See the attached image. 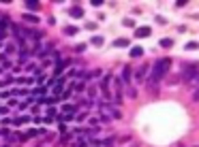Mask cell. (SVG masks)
Here are the masks:
<instances>
[{
  "label": "cell",
  "instance_id": "cell-5",
  "mask_svg": "<svg viewBox=\"0 0 199 147\" xmlns=\"http://www.w3.org/2000/svg\"><path fill=\"white\" fill-rule=\"evenodd\" d=\"M69 15H71V17H75V19H79V17H83V9L75 4V7H71V9H69Z\"/></svg>",
  "mask_w": 199,
  "mask_h": 147
},
{
  "label": "cell",
  "instance_id": "cell-20",
  "mask_svg": "<svg viewBox=\"0 0 199 147\" xmlns=\"http://www.w3.org/2000/svg\"><path fill=\"white\" fill-rule=\"evenodd\" d=\"M77 147H88V141H79V143H77Z\"/></svg>",
  "mask_w": 199,
  "mask_h": 147
},
{
  "label": "cell",
  "instance_id": "cell-12",
  "mask_svg": "<svg viewBox=\"0 0 199 147\" xmlns=\"http://www.w3.org/2000/svg\"><path fill=\"white\" fill-rule=\"evenodd\" d=\"M26 7H28V9H39V2H36V0H28V2H26Z\"/></svg>",
  "mask_w": 199,
  "mask_h": 147
},
{
  "label": "cell",
  "instance_id": "cell-13",
  "mask_svg": "<svg viewBox=\"0 0 199 147\" xmlns=\"http://www.w3.org/2000/svg\"><path fill=\"white\" fill-rule=\"evenodd\" d=\"M171 45H174L171 38H163V41H161V47H171Z\"/></svg>",
  "mask_w": 199,
  "mask_h": 147
},
{
  "label": "cell",
  "instance_id": "cell-21",
  "mask_svg": "<svg viewBox=\"0 0 199 147\" xmlns=\"http://www.w3.org/2000/svg\"><path fill=\"white\" fill-rule=\"evenodd\" d=\"M193 100H199V87H197V92L193 94Z\"/></svg>",
  "mask_w": 199,
  "mask_h": 147
},
{
  "label": "cell",
  "instance_id": "cell-22",
  "mask_svg": "<svg viewBox=\"0 0 199 147\" xmlns=\"http://www.w3.org/2000/svg\"><path fill=\"white\" fill-rule=\"evenodd\" d=\"M4 147H9V145H4Z\"/></svg>",
  "mask_w": 199,
  "mask_h": 147
},
{
  "label": "cell",
  "instance_id": "cell-7",
  "mask_svg": "<svg viewBox=\"0 0 199 147\" xmlns=\"http://www.w3.org/2000/svg\"><path fill=\"white\" fill-rule=\"evenodd\" d=\"M143 56V47H133L131 49V58H139Z\"/></svg>",
  "mask_w": 199,
  "mask_h": 147
},
{
  "label": "cell",
  "instance_id": "cell-4",
  "mask_svg": "<svg viewBox=\"0 0 199 147\" xmlns=\"http://www.w3.org/2000/svg\"><path fill=\"white\" fill-rule=\"evenodd\" d=\"M150 32H152V30H150L148 26H141V28L135 30V37L137 38H146V37H150Z\"/></svg>",
  "mask_w": 199,
  "mask_h": 147
},
{
  "label": "cell",
  "instance_id": "cell-16",
  "mask_svg": "<svg viewBox=\"0 0 199 147\" xmlns=\"http://www.w3.org/2000/svg\"><path fill=\"white\" fill-rule=\"evenodd\" d=\"M62 83H64V81H60V83H56V87H54V94H60V92H62Z\"/></svg>",
  "mask_w": 199,
  "mask_h": 147
},
{
  "label": "cell",
  "instance_id": "cell-9",
  "mask_svg": "<svg viewBox=\"0 0 199 147\" xmlns=\"http://www.w3.org/2000/svg\"><path fill=\"white\" fill-rule=\"evenodd\" d=\"M24 19H26V22H30V24H39V17H36V15H30V13H26V15H24Z\"/></svg>",
  "mask_w": 199,
  "mask_h": 147
},
{
  "label": "cell",
  "instance_id": "cell-1",
  "mask_svg": "<svg viewBox=\"0 0 199 147\" xmlns=\"http://www.w3.org/2000/svg\"><path fill=\"white\" fill-rule=\"evenodd\" d=\"M169 68H171V58H161V60L154 64L152 75H150V81L156 86V83H159V81L165 77V75L169 73Z\"/></svg>",
  "mask_w": 199,
  "mask_h": 147
},
{
  "label": "cell",
  "instance_id": "cell-15",
  "mask_svg": "<svg viewBox=\"0 0 199 147\" xmlns=\"http://www.w3.org/2000/svg\"><path fill=\"white\" fill-rule=\"evenodd\" d=\"M71 87H73L75 92H82V90H83V83H82V81H77V83H73Z\"/></svg>",
  "mask_w": 199,
  "mask_h": 147
},
{
  "label": "cell",
  "instance_id": "cell-2",
  "mask_svg": "<svg viewBox=\"0 0 199 147\" xmlns=\"http://www.w3.org/2000/svg\"><path fill=\"white\" fill-rule=\"evenodd\" d=\"M99 111H101L103 120H120V117H122V111L116 109V107H114V105H109V102L101 105V107H99Z\"/></svg>",
  "mask_w": 199,
  "mask_h": 147
},
{
  "label": "cell",
  "instance_id": "cell-6",
  "mask_svg": "<svg viewBox=\"0 0 199 147\" xmlns=\"http://www.w3.org/2000/svg\"><path fill=\"white\" fill-rule=\"evenodd\" d=\"M129 81H131V68L124 66V68H122V83H129Z\"/></svg>",
  "mask_w": 199,
  "mask_h": 147
},
{
  "label": "cell",
  "instance_id": "cell-14",
  "mask_svg": "<svg viewBox=\"0 0 199 147\" xmlns=\"http://www.w3.org/2000/svg\"><path fill=\"white\" fill-rule=\"evenodd\" d=\"M103 43H105V41H103V37H94V38H92V45H99V47H101Z\"/></svg>",
  "mask_w": 199,
  "mask_h": 147
},
{
  "label": "cell",
  "instance_id": "cell-19",
  "mask_svg": "<svg viewBox=\"0 0 199 147\" xmlns=\"http://www.w3.org/2000/svg\"><path fill=\"white\" fill-rule=\"evenodd\" d=\"M32 94H35V96H41V94H43V87H36V90L32 92Z\"/></svg>",
  "mask_w": 199,
  "mask_h": 147
},
{
  "label": "cell",
  "instance_id": "cell-17",
  "mask_svg": "<svg viewBox=\"0 0 199 147\" xmlns=\"http://www.w3.org/2000/svg\"><path fill=\"white\" fill-rule=\"evenodd\" d=\"M197 47H199V43H195V41H193V43H186V49H191V51L197 49Z\"/></svg>",
  "mask_w": 199,
  "mask_h": 147
},
{
  "label": "cell",
  "instance_id": "cell-18",
  "mask_svg": "<svg viewBox=\"0 0 199 147\" xmlns=\"http://www.w3.org/2000/svg\"><path fill=\"white\" fill-rule=\"evenodd\" d=\"M86 49H88L86 45H77V47H75V51H79V53H82V51H86Z\"/></svg>",
  "mask_w": 199,
  "mask_h": 147
},
{
  "label": "cell",
  "instance_id": "cell-10",
  "mask_svg": "<svg viewBox=\"0 0 199 147\" xmlns=\"http://www.w3.org/2000/svg\"><path fill=\"white\" fill-rule=\"evenodd\" d=\"M64 34H67V37H73V34H77V28H75V26H67V28H64Z\"/></svg>",
  "mask_w": 199,
  "mask_h": 147
},
{
  "label": "cell",
  "instance_id": "cell-3",
  "mask_svg": "<svg viewBox=\"0 0 199 147\" xmlns=\"http://www.w3.org/2000/svg\"><path fill=\"white\" fill-rule=\"evenodd\" d=\"M195 66H197V64H191V66L184 68V73H182V79H184V81H191V79L195 77V73H197V68H195Z\"/></svg>",
  "mask_w": 199,
  "mask_h": 147
},
{
  "label": "cell",
  "instance_id": "cell-11",
  "mask_svg": "<svg viewBox=\"0 0 199 147\" xmlns=\"http://www.w3.org/2000/svg\"><path fill=\"white\" fill-rule=\"evenodd\" d=\"M114 45H116V47H126V45H129V41H126V38H118Z\"/></svg>",
  "mask_w": 199,
  "mask_h": 147
},
{
  "label": "cell",
  "instance_id": "cell-23",
  "mask_svg": "<svg viewBox=\"0 0 199 147\" xmlns=\"http://www.w3.org/2000/svg\"><path fill=\"white\" fill-rule=\"evenodd\" d=\"M197 147H199V145H197Z\"/></svg>",
  "mask_w": 199,
  "mask_h": 147
},
{
  "label": "cell",
  "instance_id": "cell-8",
  "mask_svg": "<svg viewBox=\"0 0 199 147\" xmlns=\"http://www.w3.org/2000/svg\"><path fill=\"white\" fill-rule=\"evenodd\" d=\"M64 66H67V60H60L58 64H56V71H54V75H60L62 71H64Z\"/></svg>",
  "mask_w": 199,
  "mask_h": 147
}]
</instances>
